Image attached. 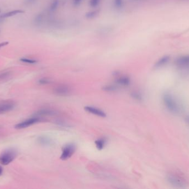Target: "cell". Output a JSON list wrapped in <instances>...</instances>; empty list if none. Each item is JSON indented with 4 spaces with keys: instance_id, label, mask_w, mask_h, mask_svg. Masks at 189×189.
I'll return each instance as SVG.
<instances>
[{
    "instance_id": "cell-1",
    "label": "cell",
    "mask_w": 189,
    "mask_h": 189,
    "mask_svg": "<svg viewBox=\"0 0 189 189\" xmlns=\"http://www.w3.org/2000/svg\"><path fill=\"white\" fill-rule=\"evenodd\" d=\"M166 178L169 182L175 187L185 188L188 185V180L182 174L177 171L168 173Z\"/></svg>"
},
{
    "instance_id": "cell-2",
    "label": "cell",
    "mask_w": 189,
    "mask_h": 189,
    "mask_svg": "<svg viewBox=\"0 0 189 189\" xmlns=\"http://www.w3.org/2000/svg\"><path fill=\"white\" fill-rule=\"evenodd\" d=\"M163 102L169 111L174 113H177L180 111L179 104L172 95L168 93L165 94L163 96Z\"/></svg>"
},
{
    "instance_id": "cell-3",
    "label": "cell",
    "mask_w": 189,
    "mask_h": 189,
    "mask_svg": "<svg viewBox=\"0 0 189 189\" xmlns=\"http://www.w3.org/2000/svg\"><path fill=\"white\" fill-rule=\"evenodd\" d=\"M17 155V152L14 149L5 150L0 155V163L3 165H7L15 159Z\"/></svg>"
},
{
    "instance_id": "cell-4",
    "label": "cell",
    "mask_w": 189,
    "mask_h": 189,
    "mask_svg": "<svg viewBox=\"0 0 189 189\" xmlns=\"http://www.w3.org/2000/svg\"><path fill=\"white\" fill-rule=\"evenodd\" d=\"M40 120H41L40 117L35 115L33 117L26 119L21 123L17 124L15 125V128L17 129H25L26 127H29L34 124L37 123L38 122H40Z\"/></svg>"
},
{
    "instance_id": "cell-5",
    "label": "cell",
    "mask_w": 189,
    "mask_h": 189,
    "mask_svg": "<svg viewBox=\"0 0 189 189\" xmlns=\"http://www.w3.org/2000/svg\"><path fill=\"white\" fill-rule=\"evenodd\" d=\"M75 150L76 147L74 144L66 145L62 149V155L60 156V159L63 160L68 159L74 154Z\"/></svg>"
},
{
    "instance_id": "cell-6",
    "label": "cell",
    "mask_w": 189,
    "mask_h": 189,
    "mask_svg": "<svg viewBox=\"0 0 189 189\" xmlns=\"http://www.w3.org/2000/svg\"><path fill=\"white\" fill-rule=\"evenodd\" d=\"M16 107V103L12 100H4L0 102V115L12 111Z\"/></svg>"
},
{
    "instance_id": "cell-7",
    "label": "cell",
    "mask_w": 189,
    "mask_h": 189,
    "mask_svg": "<svg viewBox=\"0 0 189 189\" xmlns=\"http://www.w3.org/2000/svg\"><path fill=\"white\" fill-rule=\"evenodd\" d=\"M175 65L182 69H186L189 68V54L181 56L175 61Z\"/></svg>"
},
{
    "instance_id": "cell-8",
    "label": "cell",
    "mask_w": 189,
    "mask_h": 189,
    "mask_svg": "<svg viewBox=\"0 0 189 189\" xmlns=\"http://www.w3.org/2000/svg\"><path fill=\"white\" fill-rule=\"evenodd\" d=\"M70 91H71V89H70V87L65 86V85H61V86H57L54 90L55 93L59 95H62V96L69 94Z\"/></svg>"
},
{
    "instance_id": "cell-9",
    "label": "cell",
    "mask_w": 189,
    "mask_h": 189,
    "mask_svg": "<svg viewBox=\"0 0 189 189\" xmlns=\"http://www.w3.org/2000/svg\"><path fill=\"white\" fill-rule=\"evenodd\" d=\"M170 61V57L169 56H164L158 59L154 64V68L158 69L166 65Z\"/></svg>"
},
{
    "instance_id": "cell-10",
    "label": "cell",
    "mask_w": 189,
    "mask_h": 189,
    "mask_svg": "<svg viewBox=\"0 0 189 189\" xmlns=\"http://www.w3.org/2000/svg\"><path fill=\"white\" fill-rule=\"evenodd\" d=\"M85 109L87 112H89L90 113H92L94 115H97L100 117L105 118L106 116V113L104 111H102L100 110V109L92 107H85Z\"/></svg>"
},
{
    "instance_id": "cell-11",
    "label": "cell",
    "mask_w": 189,
    "mask_h": 189,
    "mask_svg": "<svg viewBox=\"0 0 189 189\" xmlns=\"http://www.w3.org/2000/svg\"><path fill=\"white\" fill-rule=\"evenodd\" d=\"M117 83L122 86H128L130 84L131 81L129 78L127 76H122L117 79Z\"/></svg>"
},
{
    "instance_id": "cell-12",
    "label": "cell",
    "mask_w": 189,
    "mask_h": 189,
    "mask_svg": "<svg viewBox=\"0 0 189 189\" xmlns=\"http://www.w3.org/2000/svg\"><path fill=\"white\" fill-rule=\"evenodd\" d=\"M24 12H25L24 11H23L22 10H15L11 11H9V12L4 13L2 16V18H7V17H10L15 16V15H17L18 14L23 13Z\"/></svg>"
},
{
    "instance_id": "cell-13",
    "label": "cell",
    "mask_w": 189,
    "mask_h": 189,
    "mask_svg": "<svg viewBox=\"0 0 189 189\" xmlns=\"http://www.w3.org/2000/svg\"><path fill=\"white\" fill-rule=\"evenodd\" d=\"M38 141L39 144L42 145H50L52 144V140L45 136H41L38 138Z\"/></svg>"
},
{
    "instance_id": "cell-14",
    "label": "cell",
    "mask_w": 189,
    "mask_h": 189,
    "mask_svg": "<svg viewBox=\"0 0 189 189\" xmlns=\"http://www.w3.org/2000/svg\"><path fill=\"white\" fill-rule=\"evenodd\" d=\"M106 143V140H105V139H104V138L99 139L95 141L96 147V148H97L98 150H101L105 147Z\"/></svg>"
},
{
    "instance_id": "cell-15",
    "label": "cell",
    "mask_w": 189,
    "mask_h": 189,
    "mask_svg": "<svg viewBox=\"0 0 189 189\" xmlns=\"http://www.w3.org/2000/svg\"><path fill=\"white\" fill-rule=\"evenodd\" d=\"M59 5V0H54V1H53V2L50 4V11L52 12L55 11L58 9Z\"/></svg>"
},
{
    "instance_id": "cell-16",
    "label": "cell",
    "mask_w": 189,
    "mask_h": 189,
    "mask_svg": "<svg viewBox=\"0 0 189 189\" xmlns=\"http://www.w3.org/2000/svg\"><path fill=\"white\" fill-rule=\"evenodd\" d=\"M99 14V11L97 10H94L88 12H87L85 15V17L87 19H93L95 17H96Z\"/></svg>"
},
{
    "instance_id": "cell-17",
    "label": "cell",
    "mask_w": 189,
    "mask_h": 189,
    "mask_svg": "<svg viewBox=\"0 0 189 189\" xmlns=\"http://www.w3.org/2000/svg\"><path fill=\"white\" fill-rule=\"evenodd\" d=\"M124 0H113V4L117 10H121L124 7Z\"/></svg>"
},
{
    "instance_id": "cell-18",
    "label": "cell",
    "mask_w": 189,
    "mask_h": 189,
    "mask_svg": "<svg viewBox=\"0 0 189 189\" xmlns=\"http://www.w3.org/2000/svg\"><path fill=\"white\" fill-rule=\"evenodd\" d=\"M103 90L106 92H113L117 90V88L113 85H107L103 87Z\"/></svg>"
},
{
    "instance_id": "cell-19",
    "label": "cell",
    "mask_w": 189,
    "mask_h": 189,
    "mask_svg": "<svg viewBox=\"0 0 189 189\" xmlns=\"http://www.w3.org/2000/svg\"><path fill=\"white\" fill-rule=\"evenodd\" d=\"M20 61L21 62L26 63H29V64H34L37 62V61L35 59H29L28 58H22L20 59Z\"/></svg>"
},
{
    "instance_id": "cell-20",
    "label": "cell",
    "mask_w": 189,
    "mask_h": 189,
    "mask_svg": "<svg viewBox=\"0 0 189 189\" xmlns=\"http://www.w3.org/2000/svg\"><path fill=\"white\" fill-rule=\"evenodd\" d=\"M101 2V0H90L89 1V5L90 6L94 8L96 7Z\"/></svg>"
},
{
    "instance_id": "cell-21",
    "label": "cell",
    "mask_w": 189,
    "mask_h": 189,
    "mask_svg": "<svg viewBox=\"0 0 189 189\" xmlns=\"http://www.w3.org/2000/svg\"><path fill=\"white\" fill-rule=\"evenodd\" d=\"M131 95L133 98L135 99L136 100H142V95L138 92H133L132 93Z\"/></svg>"
},
{
    "instance_id": "cell-22",
    "label": "cell",
    "mask_w": 189,
    "mask_h": 189,
    "mask_svg": "<svg viewBox=\"0 0 189 189\" xmlns=\"http://www.w3.org/2000/svg\"><path fill=\"white\" fill-rule=\"evenodd\" d=\"M83 0H73L72 1V4L73 6L75 7H79L80 4H81Z\"/></svg>"
},
{
    "instance_id": "cell-23",
    "label": "cell",
    "mask_w": 189,
    "mask_h": 189,
    "mask_svg": "<svg viewBox=\"0 0 189 189\" xmlns=\"http://www.w3.org/2000/svg\"><path fill=\"white\" fill-rule=\"evenodd\" d=\"M9 75V73L8 72L0 73V79H4L6 78H8Z\"/></svg>"
},
{
    "instance_id": "cell-24",
    "label": "cell",
    "mask_w": 189,
    "mask_h": 189,
    "mask_svg": "<svg viewBox=\"0 0 189 189\" xmlns=\"http://www.w3.org/2000/svg\"><path fill=\"white\" fill-rule=\"evenodd\" d=\"M49 80L47 78H41V79H40L39 81V83L41 84H48L49 83Z\"/></svg>"
},
{
    "instance_id": "cell-25",
    "label": "cell",
    "mask_w": 189,
    "mask_h": 189,
    "mask_svg": "<svg viewBox=\"0 0 189 189\" xmlns=\"http://www.w3.org/2000/svg\"><path fill=\"white\" fill-rule=\"evenodd\" d=\"M9 44V42H2V43H0V49L1 48H2L3 47H4V46H6V45H7Z\"/></svg>"
},
{
    "instance_id": "cell-26",
    "label": "cell",
    "mask_w": 189,
    "mask_h": 189,
    "mask_svg": "<svg viewBox=\"0 0 189 189\" xmlns=\"http://www.w3.org/2000/svg\"><path fill=\"white\" fill-rule=\"evenodd\" d=\"M2 173H3V169H2V168L0 166V176L2 174Z\"/></svg>"
},
{
    "instance_id": "cell-27",
    "label": "cell",
    "mask_w": 189,
    "mask_h": 189,
    "mask_svg": "<svg viewBox=\"0 0 189 189\" xmlns=\"http://www.w3.org/2000/svg\"><path fill=\"white\" fill-rule=\"evenodd\" d=\"M34 1H35V0H27V2L28 3H29V4H30V3H32V2H34Z\"/></svg>"
},
{
    "instance_id": "cell-28",
    "label": "cell",
    "mask_w": 189,
    "mask_h": 189,
    "mask_svg": "<svg viewBox=\"0 0 189 189\" xmlns=\"http://www.w3.org/2000/svg\"><path fill=\"white\" fill-rule=\"evenodd\" d=\"M186 121H187V122L189 124V115L186 118Z\"/></svg>"
},
{
    "instance_id": "cell-29",
    "label": "cell",
    "mask_w": 189,
    "mask_h": 189,
    "mask_svg": "<svg viewBox=\"0 0 189 189\" xmlns=\"http://www.w3.org/2000/svg\"><path fill=\"white\" fill-rule=\"evenodd\" d=\"M38 18H41L42 17H41L39 16ZM41 19H39V20L38 19V22H41Z\"/></svg>"
}]
</instances>
